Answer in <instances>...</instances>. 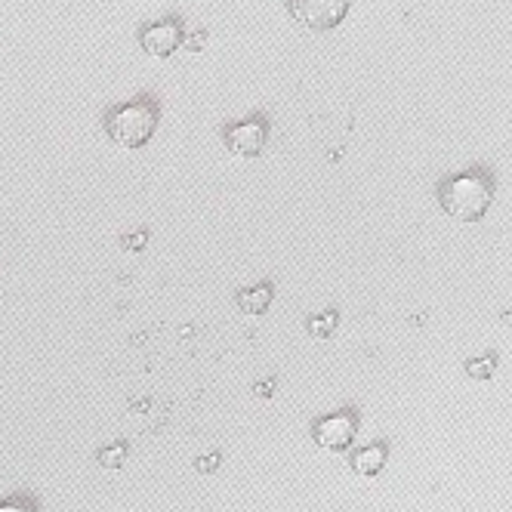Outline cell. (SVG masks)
<instances>
[{
	"instance_id": "obj_3",
	"label": "cell",
	"mask_w": 512,
	"mask_h": 512,
	"mask_svg": "<svg viewBox=\"0 0 512 512\" xmlns=\"http://www.w3.org/2000/svg\"><path fill=\"white\" fill-rule=\"evenodd\" d=\"M284 4L290 19L309 34H327L340 28L352 10V0H284Z\"/></svg>"
},
{
	"instance_id": "obj_10",
	"label": "cell",
	"mask_w": 512,
	"mask_h": 512,
	"mask_svg": "<svg viewBox=\"0 0 512 512\" xmlns=\"http://www.w3.org/2000/svg\"><path fill=\"white\" fill-rule=\"evenodd\" d=\"M124 451H127V445H124V442H118L115 448H102V451H99V463H102V466H108V469H118V466L124 463V457H127Z\"/></svg>"
},
{
	"instance_id": "obj_8",
	"label": "cell",
	"mask_w": 512,
	"mask_h": 512,
	"mask_svg": "<svg viewBox=\"0 0 512 512\" xmlns=\"http://www.w3.org/2000/svg\"><path fill=\"white\" fill-rule=\"evenodd\" d=\"M383 466H386V445H368L352 457V469L358 475H368V479L377 475Z\"/></svg>"
},
{
	"instance_id": "obj_1",
	"label": "cell",
	"mask_w": 512,
	"mask_h": 512,
	"mask_svg": "<svg viewBox=\"0 0 512 512\" xmlns=\"http://www.w3.org/2000/svg\"><path fill=\"white\" fill-rule=\"evenodd\" d=\"M494 192H497L494 170L485 164H472L438 182V204L457 223H479L494 201Z\"/></svg>"
},
{
	"instance_id": "obj_12",
	"label": "cell",
	"mask_w": 512,
	"mask_h": 512,
	"mask_svg": "<svg viewBox=\"0 0 512 512\" xmlns=\"http://www.w3.org/2000/svg\"><path fill=\"white\" fill-rule=\"evenodd\" d=\"M145 244H149V232H145V229H142L139 235H133V238H124V241H121V247H124V250H142Z\"/></svg>"
},
{
	"instance_id": "obj_13",
	"label": "cell",
	"mask_w": 512,
	"mask_h": 512,
	"mask_svg": "<svg viewBox=\"0 0 512 512\" xmlns=\"http://www.w3.org/2000/svg\"><path fill=\"white\" fill-rule=\"evenodd\" d=\"M195 466H198V472H213V469L219 466V454H210V457H201V460H198Z\"/></svg>"
},
{
	"instance_id": "obj_5",
	"label": "cell",
	"mask_w": 512,
	"mask_h": 512,
	"mask_svg": "<svg viewBox=\"0 0 512 512\" xmlns=\"http://www.w3.org/2000/svg\"><path fill=\"white\" fill-rule=\"evenodd\" d=\"M269 133L272 127L266 115H250L238 124H229L223 130V142L235 158H260L269 142Z\"/></svg>"
},
{
	"instance_id": "obj_11",
	"label": "cell",
	"mask_w": 512,
	"mask_h": 512,
	"mask_svg": "<svg viewBox=\"0 0 512 512\" xmlns=\"http://www.w3.org/2000/svg\"><path fill=\"white\" fill-rule=\"evenodd\" d=\"M334 324H337V315H334V312H324L321 318H312V321H309V327H312V334H315V337L334 334Z\"/></svg>"
},
{
	"instance_id": "obj_9",
	"label": "cell",
	"mask_w": 512,
	"mask_h": 512,
	"mask_svg": "<svg viewBox=\"0 0 512 512\" xmlns=\"http://www.w3.org/2000/svg\"><path fill=\"white\" fill-rule=\"evenodd\" d=\"M0 512H41V500L31 491H16L0 500Z\"/></svg>"
},
{
	"instance_id": "obj_4",
	"label": "cell",
	"mask_w": 512,
	"mask_h": 512,
	"mask_svg": "<svg viewBox=\"0 0 512 512\" xmlns=\"http://www.w3.org/2000/svg\"><path fill=\"white\" fill-rule=\"evenodd\" d=\"M139 47L145 56L152 59H167L173 56L182 44H186V22L179 16H167V19H158V22H149L139 28Z\"/></svg>"
},
{
	"instance_id": "obj_2",
	"label": "cell",
	"mask_w": 512,
	"mask_h": 512,
	"mask_svg": "<svg viewBox=\"0 0 512 512\" xmlns=\"http://www.w3.org/2000/svg\"><path fill=\"white\" fill-rule=\"evenodd\" d=\"M158 124H161V99L155 93H139L121 105L105 108L102 115V130L108 133V139L130 152L149 145L158 133Z\"/></svg>"
},
{
	"instance_id": "obj_7",
	"label": "cell",
	"mask_w": 512,
	"mask_h": 512,
	"mask_svg": "<svg viewBox=\"0 0 512 512\" xmlns=\"http://www.w3.org/2000/svg\"><path fill=\"white\" fill-rule=\"evenodd\" d=\"M275 300V287L272 284H256V287H247L238 294V309L244 315H263Z\"/></svg>"
},
{
	"instance_id": "obj_6",
	"label": "cell",
	"mask_w": 512,
	"mask_h": 512,
	"mask_svg": "<svg viewBox=\"0 0 512 512\" xmlns=\"http://www.w3.org/2000/svg\"><path fill=\"white\" fill-rule=\"evenodd\" d=\"M315 435V442L327 451H343L352 445V438H355V417L349 411L343 414H334V417H324L315 423L312 429Z\"/></svg>"
}]
</instances>
